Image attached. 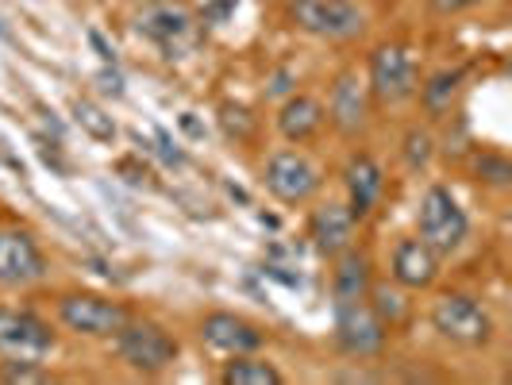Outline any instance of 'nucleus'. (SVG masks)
<instances>
[{"instance_id":"3","label":"nucleus","mask_w":512,"mask_h":385,"mask_svg":"<svg viewBox=\"0 0 512 385\" xmlns=\"http://www.w3.org/2000/svg\"><path fill=\"white\" fill-rule=\"evenodd\" d=\"M285 12L305 35L328 39V43H347L366 27V12L355 0H289Z\"/></svg>"},{"instance_id":"10","label":"nucleus","mask_w":512,"mask_h":385,"mask_svg":"<svg viewBox=\"0 0 512 385\" xmlns=\"http://www.w3.org/2000/svg\"><path fill=\"white\" fill-rule=\"evenodd\" d=\"M54 351V332L47 320L20 308H0V355L4 359H47Z\"/></svg>"},{"instance_id":"1","label":"nucleus","mask_w":512,"mask_h":385,"mask_svg":"<svg viewBox=\"0 0 512 385\" xmlns=\"http://www.w3.org/2000/svg\"><path fill=\"white\" fill-rule=\"evenodd\" d=\"M135 31L154 43L162 58L178 62V58H189V54L201 47V24L189 8L181 4H170V0H154V4H143L139 16H135Z\"/></svg>"},{"instance_id":"5","label":"nucleus","mask_w":512,"mask_h":385,"mask_svg":"<svg viewBox=\"0 0 512 385\" xmlns=\"http://www.w3.org/2000/svg\"><path fill=\"white\" fill-rule=\"evenodd\" d=\"M335 343L343 355L351 359H374L385 351V339H389V328L385 320L370 308L366 297L359 301H335Z\"/></svg>"},{"instance_id":"6","label":"nucleus","mask_w":512,"mask_h":385,"mask_svg":"<svg viewBox=\"0 0 512 385\" xmlns=\"http://www.w3.org/2000/svg\"><path fill=\"white\" fill-rule=\"evenodd\" d=\"M432 328L459 347H486L493 339V316L466 293H443L432 305Z\"/></svg>"},{"instance_id":"15","label":"nucleus","mask_w":512,"mask_h":385,"mask_svg":"<svg viewBox=\"0 0 512 385\" xmlns=\"http://www.w3.org/2000/svg\"><path fill=\"white\" fill-rule=\"evenodd\" d=\"M355 228H359V220L351 216V208L339 205V201L312 208V216H308V239H312V247L320 255L328 258H335L339 251H347L355 243Z\"/></svg>"},{"instance_id":"4","label":"nucleus","mask_w":512,"mask_h":385,"mask_svg":"<svg viewBox=\"0 0 512 385\" xmlns=\"http://www.w3.org/2000/svg\"><path fill=\"white\" fill-rule=\"evenodd\" d=\"M116 339V355L139 374H162L178 359V339L154 320H128Z\"/></svg>"},{"instance_id":"26","label":"nucleus","mask_w":512,"mask_h":385,"mask_svg":"<svg viewBox=\"0 0 512 385\" xmlns=\"http://www.w3.org/2000/svg\"><path fill=\"white\" fill-rule=\"evenodd\" d=\"M89 39H93V47H97V51H101V58L104 62H116V54L108 51V43H104L101 35H97V31H93V35H89Z\"/></svg>"},{"instance_id":"25","label":"nucleus","mask_w":512,"mask_h":385,"mask_svg":"<svg viewBox=\"0 0 512 385\" xmlns=\"http://www.w3.org/2000/svg\"><path fill=\"white\" fill-rule=\"evenodd\" d=\"M436 12L443 16H455V12H466V8H474V4H482V0H428Z\"/></svg>"},{"instance_id":"23","label":"nucleus","mask_w":512,"mask_h":385,"mask_svg":"<svg viewBox=\"0 0 512 385\" xmlns=\"http://www.w3.org/2000/svg\"><path fill=\"white\" fill-rule=\"evenodd\" d=\"M474 170H478V178L489 181V185H497V189H505L512 181V166L505 154H493V151L478 154V158H474Z\"/></svg>"},{"instance_id":"17","label":"nucleus","mask_w":512,"mask_h":385,"mask_svg":"<svg viewBox=\"0 0 512 385\" xmlns=\"http://www.w3.org/2000/svg\"><path fill=\"white\" fill-rule=\"evenodd\" d=\"M370 282H374V270H370V255L359 251L355 243L347 251L335 255V270H332V305L335 301H359L370 293Z\"/></svg>"},{"instance_id":"7","label":"nucleus","mask_w":512,"mask_h":385,"mask_svg":"<svg viewBox=\"0 0 512 385\" xmlns=\"http://www.w3.org/2000/svg\"><path fill=\"white\" fill-rule=\"evenodd\" d=\"M58 320L85 339H112L131 320V312L120 301H108L101 293H62Z\"/></svg>"},{"instance_id":"16","label":"nucleus","mask_w":512,"mask_h":385,"mask_svg":"<svg viewBox=\"0 0 512 385\" xmlns=\"http://www.w3.org/2000/svg\"><path fill=\"white\" fill-rule=\"evenodd\" d=\"M389 274L401 289H432L439 278V255L416 235V239H401L389 258Z\"/></svg>"},{"instance_id":"13","label":"nucleus","mask_w":512,"mask_h":385,"mask_svg":"<svg viewBox=\"0 0 512 385\" xmlns=\"http://www.w3.org/2000/svg\"><path fill=\"white\" fill-rule=\"evenodd\" d=\"M343 189H347V208H351V216H355L359 224L370 220L385 193V174H382V166H378V158L366 151L351 154L347 166H343Z\"/></svg>"},{"instance_id":"24","label":"nucleus","mask_w":512,"mask_h":385,"mask_svg":"<svg viewBox=\"0 0 512 385\" xmlns=\"http://www.w3.org/2000/svg\"><path fill=\"white\" fill-rule=\"evenodd\" d=\"M432 158V135L428 131H412L409 135V162L412 166H428Z\"/></svg>"},{"instance_id":"8","label":"nucleus","mask_w":512,"mask_h":385,"mask_svg":"<svg viewBox=\"0 0 512 385\" xmlns=\"http://www.w3.org/2000/svg\"><path fill=\"white\" fill-rule=\"evenodd\" d=\"M366 89L378 104H405L416 97L420 89V70H416V58L397 43H385L370 54V77H366Z\"/></svg>"},{"instance_id":"14","label":"nucleus","mask_w":512,"mask_h":385,"mask_svg":"<svg viewBox=\"0 0 512 385\" xmlns=\"http://www.w3.org/2000/svg\"><path fill=\"white\" fill-rule=\"evenodd\" d=\"M201 339L220 355H255L266 343V332L235 312H208L201 320Z\"/></svg>"},{"instance_id":"20","label":"nucleus","mask_w":512,"mask_h":385,"mask_svg":"<svg viewBox=\"0 0 512 385\" xmlns=\"http://www.w3.org/2000/svg\"><path fill=\"white\" fill-rule=\"evenodd\" d=\"M220 382L224 385H282V370L270 366L266 359H258V351L255 355H231V362L224 366V374H220Z\"/></svg>"},{"instance_id":"19","label":"nucleus","mask_w":512,"mask_h":385,"mask_svg":"<svg viewBox=\"0 0 512 385\" xmlns=\"http://www.w3.org/2000/svg\"><path fill=\"white\" fill-rule=\"evenodd\" d=\"M462 81H466V70H462V66H455V70H436V74L416 89V93H420V104H424L432 116L451 112V101L462 93Z\"/></svg>"},{"instance_id":"9","label":"nucleus","mask_w":512,"mask_h":385,"mask_svg":"<svg viewBox=\"0 0 512 385\" xmlns=\"http://www.w3.org/2000/svg\"><path fill=\"white\" fill-rule=\"evenodd\" d=\"M262 185H266V193L274 197V201H282V205H305L312 201L316 193H320V170H316V162L301 151H274L266 158V170H262Z\"/></svg>"},{"instance_id":"21","label":"nucleus","mask_w":512,"mask_h":385,"mask_svg":"<svg viewBox=\"0 0 512 385\" xmlns=\"http://www.w3.org/2000/svg\"><path fill=\"white\" fill-rule=\"evenodd\" d=\"M74 120H77V128L85 131L89 139H97V143H112V139H116V120H112L97 101H81V97H77Z\"/></svg>"},{"instance_id":"2","label":"nucleus","mask_w":512,"mask_h":385,"mask_svg":"<svg viewBox=\"0 0 512 385\" xmlns=\"http://www.w3.org/2000/svg\"><path fill=\"white\" fill-rule=\"evenodd\" d=\"M416 228H420V239L443 258V255H455L462 243H466L470 216H466V208L455 201V193L447 185H428L424 197H420Z\"/></svg>"},{"instance_id":"18","label":"nucleus","mask_w":512,"mask_h":385,"mask_svg":"<svg viewBox=\"0 0 512 385\" xmlns=\"http://www.w3.org/2000/svg\"><path fill=\"white\" fill-rule=\"evenodd\" d=\"M324 120H328L324 104L316 101V97H308V93H293V97L278 108V131H282L289 143H308V139H316L320 128H324Z\"/></svg>"},{"instance_id":"11","label":"nucleus","mask_w":512,"mask_h":385,"mask_svg":"<svg viewBox=\"0 0 512 385\" xmlns=\"http://www.w3.org/2000/svg\"><path fill=\"white\" fill-rule=\"evenodd\" d=\"M47 274V258L35 235L24 228H0V285H31Z\"/></svg>"},{"instance_id":"22","label":"nucleus","mask_w":512,"mask_h":385,"mask_svg":"<svg viewBox=\"0 0 512 385\" xmlns=\"http://www.w3.org/2000/svg\"><path fill=\"white\" fill-rule=\"evenodd\" d=\"M370 308L385 320V328H397L405 316H409V305L401 297V289H389V285H374L370 282V293H366Z\"/></svg>"},{"instance_id":"12","label":"nucleus","mask_w":512,"mask_h":385,"mask_svg":"<svg viewBox=\"0 0 512 385\" xmlns=\"http://www.w3.org/2000/svg\"><path fill=\"white\" fill-rule=\"evenodd\" d=\"M324 112H328V120L335 124L339 135H347V139L362 135L366 124H370V89H366V81L355 70H343L335 77L332 97H328Z\"/></svg>"}]
</instances>
